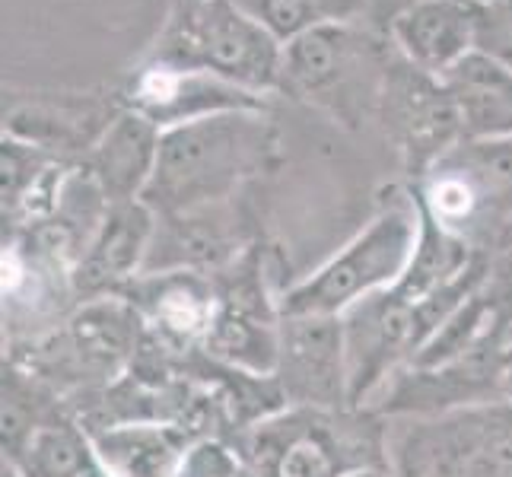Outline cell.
<instances>
[{
  "label": "cell",
  "instance_id": "1",
  "mask_svg": "<svg viewBox=\"0 0 512 477\" xmlns=\"http://www.w3.org/2000/svg\"><path fill=\"white\" fill-rule=\"evenodd\" d=\"M280 166V134L268 112H220L163 131L144 201L156 217L229 204Z\"/></svg>",
  "mask_w": 512,
  "mask_h": 477
},
{
  "label": "cell",
  "instance_id": "2",
  "mask_svg": "<svg viewBox=\"0 0 512 477\" xmlns=\"http://www.w3.org/2000/svg\"><path fill=\"white\" fill-rule=\"evenodd\" d=\"M388 420L373 408H284L233 439L258 477H347L392 465Z\"/></svg>",
  "mask_w": 512,
  "mask_h": 477
},
{
  "label": "cell",
  "instance_id": "3",
  "mask_svg": "<svg viewBox=\"0 0 512 477\" xmlns=\"http://www.w3.org/2000/svg\"><path fill=\"white\" fill-rule=\"evenodd\" d=\"M144 334L147 328L128 299L105 296L77 306L45 334L7 341L4 360L29 369L67 404H77L128 373Z\"/></svg>",
  "mask_w": 512,
  "mask_h": 477
},
{
  "label": "cell",
  "instance_id": "4",
  "mask_svg": "<svg viewBox=\"0 0 512 477\" xmlns=\"http://www.w3.org/2000/svg\"><path fill=\"white\" fill-rule=\"evenodd\" d=\"M420 236V214L408 185L388 188L379 214L344 249L334 252L309 277L293 280L277 296L280 318L325 315L341 318L360 299L395 287L408 271Z\"/></svg>",
  "mask_w": 512,
  "mask_h": 477
},
{
  "label": "cell",
  "instance_id": "5",
  "mask_svg": "<svg viewBox=\"0 0 512 477\" xmlns=\"http://www.w3.org/2000/svg\"><path fill=\"white\" fill-rule=\"evenodd\" d=\"M392 55V39L363 23H322L284 45L280 93L357 128L366 115H376Z\"/></svg>",
  "mask_w": 512,
  "mask_h": 477
},
{
  "label": "cell",
  "instance_id": "6",
  "mask_svg": "<svg viewBox=\"0 0 512 477\" xmlns=\"http://www.w3.org/2000/svg\"><path fill=\"white\" fill-rule=\"evenodd\" d=\"M414 204L478 255H493L512 220V137L458 140L417 182Z\"/></svg>",
  "mask_w": 512,
  "mask_h": 477
},
{
  "label": "cell",
  "instance_id": "7",
  "mask_svg": "<svg viewBox=\"0 0 512 477\" xmlns=\"http://www.w3.org/2000/svg\"><path fill=\"white\" fill-rule=\"evenodd\" d=\"M150 61L207 70L249 93L268 96L280 93L284 45L233 0H175Z\"/></svg>",
  "mask_w": 512,
  "mask_h": 477
},
{
  "label": "cell",
  "instance_id": "8",
  "mask_svg": "<svg viewBox=\"0 0 512 477\" xmlns=\"http://www.w3.org/2000/svg\"><path fill=\"white\" fill-rule=\"evenodd\" d=\"M388 458L395 477H512V401L404 417Z\"/></svg>",
  "mask_w": 512,
  "mask_h": 477
},
{
  "label": "cell",
  "instance_id": "9",
  "mask_svg": "<svg viewBox=\"0 0 512 477\" xmlns=\"http://www.w3.org/2000/svg\"><path fill=\"white\" fill-rule=\"evenodd\" d=\"M509 341L503 334L487 338L462 357L439 366H404L385 382V388L369 404L385 420L404 417H439L449 411L500 404L503 376L509 363Z\"/></svg>",
  "mask_w": 512,
  "mask_h": 477
},
{
  "label": "cell",
  "instance_id": "10",
  "mask_svg": "<svg viewBox=\"0 0 512 477\" xmlns=\"http://www.w3.org/2000/svg\"><path fill=\"white\" fill-rule=\"evenodd\" d=\"M376 121L388 144L398 150L408 182L423 179L436 159L462 140L455 102L443 80L404 61L398 51L385 70Z\"/></svg>",
  "mask_w": 512,
  "mask_h": 477
},
{
  "label": "cell",
  "instance_id": "11",
  "mask_svg": "<svg viewBox=\"0 0 512 477\" xmlns=\"http://www.w3.org/2000/svg\"><path fill=\"white\" fill-rule=\"evenodd\" d=\"M274 379L287 398V408H350L347 347L341 318H280Z\"/></svg>",
  "mask_w": 512,
  "mask_h": 477
},
{
  "label": "cell",
  "instance_id": "12",
  "mask_svg": "<svg viewBox=\"0 0 512 477\" xmlns=\"http://www.w3.org/2000/svg\"><path fill=\"white\" fill-rule=\"evenodd\" d=\"M121 109L118 93H4V134L45 153L83 159Z\"/></svg>",
  "mask_w": 512,
  "mask_h": 477
},
{
  "label": "cell",
  "instance_id": "13",
  "mask_svg": "<svg viewBox=\"0 0 512 477\" xmlns=\"http://www.w3.org/2000/svg\"><path fill=\"white\" fill-rule=\"evenodd\" d=\"M118 96L125 109L140 112L163 131L220 112H268V96L249 93L207 70H185L150 58L134 70Z\"/></svg>",
  "mask_w": 512,
  "mask_h": 477
},
{
  "label": "cell",
  "instance_id": "14",
  "mask_svg": "<svg viewBox=\"0 0 512 477\" xmlns=\"http://www.w3.org/2000/svg\"><path fill=\"white\" fill-rule=\"evenodd\" d=\"M140 315L150 338L175 353L201 350L217 318L214 277L201 271H153L118 293Z\"/></svg>",
  "mask_w": 512,
  "mask_h": 477
},
{
  "label": "cell",
  "instance_id": "15",
  "mask_svg": "<svg viewBox=\"0 0 512 477\" xmlns=\"http://www.w3.org/2000/svg\"><path fill=\"white\" fill-rule=\"evenodd\" d=\"M156 214L144 201L112 204L74 268L77 303L118 296L147 268Z\"/></svg>",
  "mask_w": 512,
  "mask_h": 477
},
{
  "label": "cell",
  "instance_id": "16",
  "mask_svg": "<svg viewBox=\"0 0 512 477\" xmlns=\"http://www.w3.org/2000/svg\"><path fill=\"white\" fill-rule=\"evenodd\" d=\"M258 236L239 223L233 201L214 204L191 214L156 217V236L144 274L153 271H201L214 274L239 258Z\"/></svg>",
  "mask_w": 512,
  "mask_h": 477
},
{
  "label": "cell",
  "instance_id": "17",
  "mask_svg": "<svg viewBox=\"0 0 512 477\" xmlns=\"http://www.w3.org/2000/svg\"><path fill=\"white\" fill-rule=\"evenodd\" d=\"M163 128L134 109H121L118 118L102 134L99 144L83 156L96 185L109 204L140 201L153 179L156 159H160Z\"/></svg>",
  "mask_w": 512,
  "mask_h": 477
},
{
  "label": "cell",
  "instance_id": "18",
  "mask_svg": "<svg viewBox=\"0 0 512 477\" xmlns=\"http://www.w3.org/2000/svg\"><path fill=\"white\" fill-rule=\"evenodd\" d=\"M474 13L478 0H423L388 29V39L404 61L443 77L474 51Z\"/></svg>",
  "mask_w": 512,
  "mask_h": 477
},
{
  "label": "cell",
  "instance_id": "19",
  "mask_svg": "<svg viewBox=\"0 0 512 477\" xmlns=\"http://www.w3.org/2000/svg\"><path fill=\"white\" fill-rule=\"evenodd\" d=\"M439 80L455 102L462 140L512 137V70L506 64L468 51Z\"/></svg>",
  "mask_w": 512,
  "mask_h": 477
},
{
  "label": "cell",
  "instance_id": "20",
  "mask_svg": "<svg viewBox=\"0 0 512 477\" xmlns=\"http://www.w3.org/2000/svg\"><path fill=\"white\" fill-rule=\"evenodd\" d=\"M102 468L112 477H175L198 436L175 423H121L90 433Z\"/></svg>",
  "mask_w": 512,
  "mask_h": 477
},
{
  "label": "cell",
  "instance_id": "21",
  "mask_svg": "<svg viewBox=\"0 0 512 477\" xmlns=\"http://www.w3.org/2000/svg\"><path fill=\"white\" fill-rule=\"evenodd\" d=\"M0 395H4V417H0V449H4V458L23 449L48 423L74 414L70 404L48 382H42L29 369L10 360H4Z\"/></svg>",
  "mask_w": 512,
  "mask_h": 477
},
{
  "label": "cell",
  "instance_id": "22",
  "mask_svg": "<svg viewBox=\"0 0 512 477\" xmlns=\"http://www.w3.org/2000/svg\"><path fill=\"white\" fill-rule=\"evenodd\" d=\"M417 214H420L417 249L411 255L408 271H404L401 280L395 284V290L404 299H414V303L452 287L455 280H462L474 264H478V258H484L474 249H468L462 239L446 233L439 223H433L420 207H417Z\"/></svg>",
  "mask_w": 512,
  "mask_h": 477
},
{
  "label": "cell",
  "instance_id": "23",
  "mask_svg": "<svg viewBox=\"0 0 512 477\" xmlns=\"http://www.w3.org/2000/svg\"><path fill=\"white\" fill-rule=\"evenodd\" d=\"M51 159H55V153H45L4 134V140H0V207H4V217H10L23 204Z\"/></svg>",
  "mask_w": 512,
  "mask_h": 477
},
{
  "label": "cell",
  "instance_id": "24",
  "mask_svg": "<svg viewBox=\"0 0 512 477\" xmlns=\"http://www.w3.org/2000/svg\"><path fill=\"white\" fill-rule=\"evenodd\" d=\"M233 4L280 45H290L303 32L325 23L315 0H233Z\"/></svg>",
  "mask_w": 512,
  "mask_h": 477
},
{
  "label": "cell",
  "instance_id": "25",
  "mask_svg": "<svg viewBox=\"0 0 512 477\" xmlns=\"http://www.w3.org/2000/svg\"><path fill=\"white\" fill-rule=\"evenodd\" d=\"M175 477H258V471L245 462L233 443L207 436L188 449Z\"/></svg>",
  "mask_w": 512,
  "mask_h": 477
},
{
  "label": "cell",
  "instance_id": "26",
  "mask_svg": "<svg viewBox=\"0 0 512 477\" xmlns=\"http://www.w3.org/2000/svg\"><path fill=\"white\" fill-rule=\"evenodd\" d=\"M474 51L512 70V0H481L474 13Z\"/></svg>",
  "mask_w": 512,
  "mask_h": 477
},
{
  "label": "cell",
  "instance_id": "27",
  "mask_svg": "<svg viewBox=\"0 0 512 477\" xmlns=\"http://www.w3.org/2000/svg\"><path fill=\"white\" fill-rule=\"evenodd\" d=\"M481 296L490 309L493 331L503 334V338H512V249L493 252L487 258Z\"/></svg>",
  "mask_w": 512,
  "mask_h": 477
},
{
  "label": "cell",
  "instance_id": "28",
  "mask_svg": "<svg viewBox=\"0 0 512 477\" xmlns=\"http://www.w3.org/2000/svg\"><path fill=\"white\" fill-rule=\"evenodd\" d=\"M417 4H423V0H363V26L388 35V29Z\"/></svg>",
  "mask_w": 512,
  "mask_h": 477
},
{
  "label": "cell",
  "instance_id": "29",
  "mask_svg": "<svg viewBox=\"0 0 512 477\" xmlns=\"http://www.w3.org/2000/svg\"><path fill=\"white\" fill-rule=\"evenodd\" d=\"M325 23H363V0H315Z\"/></svg>",
  "mask_w": 512,
  "mask_h": 477
},
{
  "label": "cell",
  "instance_id": "30",
  "mask_svg": "<svg viewBox=\"0 0 512 477\" xmlns=\"http://www.w3.org/2000/svg\"><path fill=\"white\" fill-rule=\"evenodd\" d=\"M347 477H395V471H392V465H369V468L350 471Z\"/></svg>",
  "mask_w": 512,
  "mask_h": 477
},
{
  "label": "cell",
  "instance_id": "31",
  "mask_svg": "<svg viewBox=\"0 0 512 477\" xmlns=\"http://www.w3.org/2000/svg\"><path fill=\"white\" fill-rule=\"evenodd\" d=\"M503 398L512 401V341H509V363H506V376H503Z\"/></svg>",
  "mask_w": 512,
  "mask_h": 477
},
{
  "label": "cell",
  "instance_id": "32",
  "mask_svg": "<svg viewBox=\"0 0 512 477\" xmlns=\"http://www.w3.org/2000/svg\"><path fill=\"white\" fill-rule=\"evenodd\" d=\"M506 249H512V220H509V226L503 229L500 245H497V252H506Z\"/></svg>",
  "mask_w": 512,
  "mask_h": 477
},
{
  "label": "cell",
  "instance_id": "33",
  "mask_svg": "<svg viewBox=\"0 0 512 477\" xmlns=\"http://www.w3.org/2000/svg\"><path fill=\"white\" fill-rule=\"evenodd\" d=\"M4 477H16V474H13V471H10V468L4 465Z\"/></svg>",
  "mask_w": 512,
  "mask_h": 477
},
{
  "label": "cell",
  "instance_id": "34",
  "mask_svg": "<svg viewBox=\"0 0 512 477\" xmlns=\"http://www.w3.org/2000/svg\"><path fill=\"white\" fill-rule=\"evenodd\" d=\"M478 4H481V0H478Z\"/></svg>",
  "mask_w": 512,
  "mask_h": 477
}]
</instances>
